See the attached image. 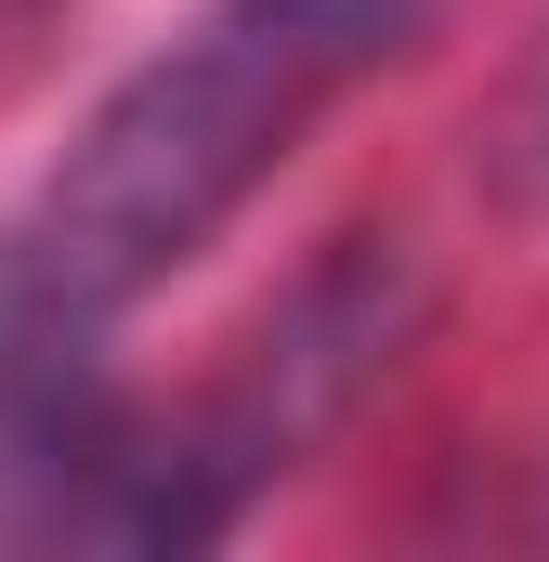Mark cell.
<instances>
[{
  "label": "cell",
  "instance_id": "cell-2",
  "mask_svg": "<svg viewBox=\"0 0 549 562\" xmlns=\"http://www.w3.org/2000/svg\"><path fill=\"white\" fill-rule=\"evenodd\" d=\"M497 196L511 210H549V40H537V66H524V92H511V119H497Z\"/></svg>",
  "mask_w": 549,
  "mask_h": 562
},
{
  "label": "cell",
  "instance_id": "cell-1",
  "mask_svg": "<svg viewBox=\"0 0 549 562\" xmlns=\"http://www.w3.org/2000/svg\"><path fill=\"white\" fill-rule=\"evenodd\" d=\"M418 40L432 0H197L0 223V445L105 406V327L144 314L301 157V132Z\"/></svg>",
  "mask_w": 549,
  "mask_h": 562
}]
</instances>
